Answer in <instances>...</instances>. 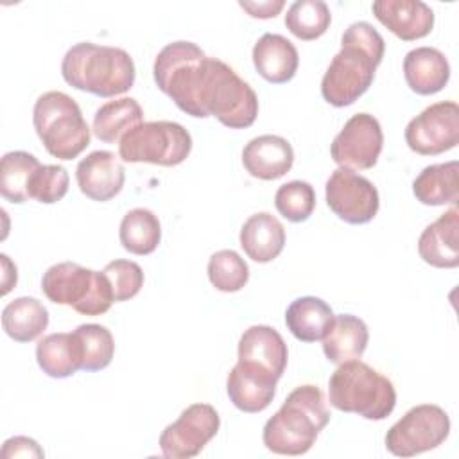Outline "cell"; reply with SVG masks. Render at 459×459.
I'll list each match as a JSON object with an SVG mask.
<instances>
[{
	"label": "cell",
	"mask_w": 459,
	"mask_h": 459,
	"mask_svg": "<svg viewBox=\"0 0 459 459\" xmlns=\"http://www.w3.org/2000/svg\"><path fill=\"white\" fill-rule=\"evenodd\" d=\"M384 52L385 41L371 23H351L342 32L341 50L321 79L323 99L335 108L351 106L369 90Z\"/></svg>",
	"instance_id": "6da1fadb"
},
{
	"label": "cell",
	"mask_w": 459,
	"mask_h": 459,
	"mask_svg": "<svg viewBox=\"0 0 459 459\" xmlns=\"http://www.w3.org/2000/svg\"><path fill=\"white\" fill-rule=\"evenodd\" d=\"M328 421L330 411L325 393L312 384L298 385L265 421L262 441L273 454L301 455L314 446Z\"/></svg>",
	"instance_id": "7a4b0ae2"
},
{
	"label": "cell",
	"mask_w": 459,
	"mask_h": 459,
	"mask_svg": "<svg viewBox=\"0 0 459 459\" xmlns=\"http://www.w3.org/2000/svg\"><path fill=\"white\" fill-rule=\"evenodd\" d=\"M61 75L75 90L97 97H117L133 88L136 70L124 48L81 41L66 50Z\"/></svg>",
	"instance_id": "3957f363"
},
{
	"label": "cell",
	"mask_w": 459,
	"mask_h": 459,
	"mask_svg": "<svg viewBox=\"0 0 459 459\" xmlns=\"http://www.w3.org/2000/svg\"><path fill=\"white\" fill-rule=\"evenodd\" d=\"M206 117H215L230 129H246L258 117L255 90L217 57H206L197 90V118Z\"/></svg>",
	"instance_id": "277c9868"
},
{
	"label": "cell",
	"mask_w": 459,
	"mask_h": 459,
	"mask_svg": "<svg viewBox=\"0 0 459 459\" xmlns=\"http://www.w3.org/2000/svg\"><path fill=\"white\" fill-rule=\"evenodd\" d=\"M330 405L341 412H353L366 420H385L396 405L393 382L355 359L339 364L328 380Z\"/></svg>",
	"instance_id": "5b68a950"
},
{
	"label": "cell",
	"mask_w": 459,
	"mask_h": 459,
	"mask_svg": "<svg viewBox=\"0 0 459 459\" xmlns=\"http://www.w3.org/2000/svg\"><path fill=\"white\" fill-rule=\"evenodd\" d=\"M32 124L47 152L57 160L77 158L90 145V127L79 104L63 91H45L32 109Z\"/></svg>",
	"instance_id": "8992f818"
},
{
	"label": "cell",
	"mask_w": 459,
	"mask_h": 459,
	"mask_svg": "<svg viewBox=\"0 0 459 459\" xmlns=\"http://www.w3.org/2000/svg\"><path fill=\"white\" fill-rule=\"evenodd\" d=\"M41 290L48 301L72 307L82 316H102L115 301L104 271H93L75 262L50 265L41 278Z\"/></svg>",
	"instance_id": "52a82bcc"
},
{
	"label": "cell",
	"mask_w": 459,
	"mask_h": 459,
	"mask_svg": "<svg viewBox=\"0 0 459 459\" xmlns=\"http://www.w3.org/2000/svg\"><path fill=\"white\" fill-rule=\"evenodd\" d=\"M206 54L192 41L165 45L152 66L154 82L183 113L197 118V90L206 65Z\"/></svg>",
	"instance_id": "ba28073f"
},
{
	"label": "cell",
	"mask_w": 459,
	"mask_h": 459,
	"mask_svg": "<svg viewBox=\"0 0 459 459\" xmlns=\"http://www.w3.org/2000/svg\"><path fill=\"white\" fill-rule=\"evenodd\" d=\"M192 151L190 133L178 122H142L127 131L118 143V156L127 163L176 167Z\"/></svg>",
	"instance_id": "9c48e42d"
},
{
	"label": "cell",
	"mask_w": 459,
	"mask_h": 459,
	"mask_svg": "<svg viewBox=\"0 0 459 459\" xmlns=\"http://www.w3.org/2000/svg\"><path fill=\"white\" fill-rule=\"evenodd\" d=\"M450 434V418L434 403L409 409L385 434V448L396 457H412L437 448Z\"/></svg>",
	"instance_id": "30bf717a"
},
{
	"label": "cell",
	"mask_w": 459,
	"mask_h": 459,
	"mask_svg": "<svg viewBox=\"0 0 459 459\" xmlns=\"http://www.w3.org/2000/svg\"><path fill=\"white\" fill-rule=\"evenodd\" d=\"M221 418L210 403H192L176 421L167 425L160 434V448L163 457L190 459L195 457L215 437Z\"/></svg>",
	"instance_id": "8fae6325"
},
{
	"label": "cell",
	"mask_w": 459,
	"mask_h": 459,
	"mask_svg": "<svg viewBox=\"0 0 459 459\" xmlns=\"http://www.w3.org/2000/svg\"><path fill=\"white\" fill-rule=\"evenodd\" d=\"M405 143L421 156H436L454 149L459 142V106L454 100H441L425 108L409 120Z\"/></svg>",
	"instance_id": "7c38bea8"
},
{
	"label": "cell",
	"mask_w": 459,
	"mask_h": 459,
	"mask_svg": "<svg viewBox=\"0 0 459 459\" xmlns=\"http://www.w3.org/2000/svg\"><path fill=\"white\" fill-rule=\"evenodd\" d=\"M325 195L328 208L348 224H366L380 208L377 186L368 178L342 167L330 174Z\"/></svg>",
	"instance_id": "4fadbf2b"
},
{
	"label": "cell",
	"mask_w": 459,
	"mask_h": 459,
	"mask_svg": "<svg viewBox=\"0 0 459 459\" xmlns=\"http://www.w3.org/2000/svg\"><path fill=\"white\" fill-rule=\"evenodd\" d=\"M384 147L380 122L369 113L353 115L330 145L332 160L348 170L373 169Z\"/></svg>",
	"instance_id": "5bb4252c"
},
{
	"label": "cell",
	"mask_w": 459,
	"mask_h": 459,
	"mask_svg": "<svg viewBox=\"0 0 459 459\" xmlns=\"http://www.w3.org/2000/svg\"><path fill=\"white\" fill-rule=\"evenodd\" d=\"M289 360L283 337L267 325H253L238 339V362L274 380H280Z\"/></svg>",
	"instance_id": "9a60e30c"
},
{
	"label": "cell",
	"mask_w": 459,
	"mask_h": 459,
	"mask_svg": "<svg viewBox=\"0 0 459 459\" xmlns=\"http://www.w3.org/2000/svg\"><path fill=\"white\" fill-rule=\"evenodd\" d=\"M75 179L79 190L91 201L106 203L120 194L126 170L111 151H93L77 163Z\"/></svg>",
	"instance_id": "2e32d148"
},
{
	"label": "cell",
	"mask_w": 459,
	"mask_h": 459,
	"mask_svg": "<svg viewBox=\"0 0 459 459\" xmlns=\"http://www.w3.org/2000/svg\"><path fill=\"white\" fill-rule=\"evenodd\" d=\"M371 11L402 41L421 39L434 27V11L421 0H377Z\"/></svg>",
	"instance_id": "e0dca14e"
},
{
	"label": "cell",
	"mask_w": 459,
	"mask_h": 459,
	"mask_svg": "<svg viewBox=\"0 0 459 459\" xmlns=\"http://www.w3.org/2000/svg\"><path fill=\"white\" fill-rule=\"evenodd\" d=\"M459 210L452 206L430 222L418 238L420 258L437 269L459 265Z\"/></svg>",
	"instance_id": "ac0fdd59"
},
{
	"label": "cell",
	"mask_w": 459,
	"mask_h": 459,
	"mask_svg": "<svg viewBox=\"0 0 459 459\" xmlns=\"http://www.w3.org/2000/svg\"><path fill=\"white\" fill-rule=\"evenodd\" d=\"M292 145L278 134L255 136L242 149V165L256 179H278L292 169Z\"/></svg>",
	"instance_id": "d6986e66"
},
{
	"label": "cell",
	"mask_w": 459,
	"mask_h": 459,
	"mask_svg": "<svg viewBox=\"0 0 459 459\" xmlns=\"http://www.w3.org/2000/svg\"><path fill=\"white\" fill-rule=\"evenodd\" d=\"M251 57L258 75L273 84L289 82L299 65V56L292 41L273 32H265L255 43Z\"/></svg>",
	"instance_id": "ffe728a7"
},
{
	"label": "cell",
	"mask_w": 459,
	"mask_h": 459,
	"mask_svg": "<svg viewBox=\"0 0 459 459\" xmlns=\"http://www.w3.org/2000/svg\"><path fill=\"white\" fill-rule=\"evenodd\" d=\"M407 86L418 95L441 91L450 79V65L445 54L434 47H416L403 57Z\"/></svg>",
	"instance_id": "44dd1931"
},
{
	"label": "cell",
	"mask_w": 459,
	"mask_h": 459,
	"mask_svg": "<svg viewBox=\"0 0 459 459\" xmlns=\"http://www.w3.org/2000/svg\"><path fill=\"white\" fill-rule=\"evenodd\" d=\"M278 380L237 362L226 378L230 402L242 412H262L276 394Z\"/></svg>",
	"instance_id": "7402d4cb"
},
{
	"label": "cell",
	"mask_w": 459,
	"mask_h": 459,
	"mask_svg": "<svg viewBox=\"0 0 459 459\" xmlns=\"http://www.w3.org/2000/svg\"><path fill=\"white\" fill-rule=\"evenodd\" d=\"M238 240L240 247L253 262L267 264L283 251L285 228L269 212H258L242 224Z\"/></svg>",
	"instance_id": "603a6c76"
},
{
	"label": "cell",
	"mask_w": 459,
	"mask_h": 459,
	"mask_svg": "<svg viewBox=\"0 0 459 459\" xmlns=\"http://www.w3.org/2000/svg\"><path fill=\"white\" fill-rule=\"evenodd\" d=\"M323 341V353L332 364L360 359L366 351L369 332L366 323L351 314L333 316L332 326Z\"/></svg>",
	"instance_id": "cb8c5ba5"
},
{
	"label": "cell",
	"mask_w": 459,
	"mask_h": 459,
	"mask_svg": "<svg viewBox=\"0 0 459 459\" xmlns=\"http://www.w3.org/2000/svg\"><path fill=\"white\" fill-rule=\"evenodd\" d=\"M333 312L330 305L316 296L296 298L285 310L289 332L301 342L321 341L330 330Z\"/></svg>",
	"instance_id": "d4e9b609"
},
{
	"label": "cell",
	"mask_w": 459,
	"mask_h": 459,
	"mask_svg": "<svg viewBox=\"0 0 459 459\" xmlns=\"http://www.w3.org/2000/svg\"><path fill=\"white\" fill-rule=\"evenodd\" d=\"M36 360L41 371L52 378L72 377L82 366V351L75 333H48L36 344Z\"/></svg>",
	"instance_id": "484cf974"
},
{
	"label": "cell",
	"mask_w": 459,
	"mask_h": 459,
	"mask_svg": "<svg viewBox=\"0 0 459 459\" xmlns=\"http://www.w3.org/2000/svg\"><path fill=\"white\" fill-rule=\"evenodd\" d=\"M459 163L455 160L425 167L412 181L414 197L427 206L455 204L459 199Z\"/></svg>",
	"instance_id": "4316f807"
},
{
	"label": "cell",
	"mask_w": 459,
	"mask_h": 459,
	"mask_svg": "<svg viewBox=\"0 0 459 459\" xmlns=\"http://www.w3.org/2000/svg\"><path fill=\"white\" fill-rule=\"evenodd\" d=\"M48 326V310L30 296L9 301L2 310V328L16 342L36 341Z\"/></svg>",
	"instance_id": "83f0119b"
},
{
	"label": "cell",
	"mask_w": 459,
	"mask_h": 459,
	"mask_svg": "<svg viewBox=\"0 0 459 459\" xmlns=\"http://www.w3.org/2000/svg\"><path fill=\"white\" fill-rule=\"evenodd\" d=\"M143 122V109L133 97L102 104L93 115V134L104 143H120L122 136Z\"/></svg>",
	"instance_id": "f1b7e54d"
},
{
	"label": "cell",
	"mask_w": 459,
	"mask_h": 459,
	"mask_svg": "<svg viewBox=\"0 0 459 459\" xmlns=\"http://www.w3.org/2000/svg\"><path fill=\"white\" fill-rule=\"evenodd\" d=\"M118 238L126 251L145 256L156 251L161 240V224L149 208H133L120 222Z\"/></svg>",
	"instance_id": "f546056e"
},
{
	"label": "cell",
	"mask_w": 459,
	"mask_h": 459,
	"mask_svg": "<svg viewBox=\"0 0 459 459\" xmlns=\"http://www.w3.org/2000/svg\"><path fill=\"white\" fill-rule=\"evenodd\" d=\"M41 167L39 160L25 151H11L0 161V194L5 201L22 204L29 201V183Z\"/></svg>",
	"instance_id": "4dcf8cb0"
},
{
	"label": "cell",
	"mask_w": 459,
	"mask_h": 459,
	"mask_svg": "<svg viewBox=\"0 0 459 459\" xmlns=\"http://www.w3.org/2000/svg\"><path fill=\"white\" fill-rule=\"evenodd\" d=\"M332 22V13L323 0H298L285 14V27L301 41L321 38Z\"/></svg>",
	"instance_id": "1f68e13d"
},
{
	"label": "cell",
	"mask_w": 459,
	"mask_h": 459,
	"mask_svg": "<svg viewBox=\"0 0 459 459\" xmlns=\"http://www.w3.org/2000/svg\"><path fill=\"white\" fill-rule=\"evenodd\" d=\"M74 333L82 351V371H100L111 364L115 341L106 326L97 323L79 325Z\"/></svg>",
	"instance_id": "d6a6232c"
},
{
	"label": "cell",
	"mask_w": 459,
	"mask_h": 459,
	"mask_svg": "<svg viewBox=\"0 0 459 459\" xmlns=\"http://www.w3.org/2000/svg\"><path fill=\"white\" fill-rule=\"evenodd\" d=\"M208 280L221 292H238L249 280V267L233 249H221L208 260Z\"/></svg>",
	"instance_id": "836d02e7"
},
{
	"label": "cell",
	"mask_w": 459,
	"mask_h": 459,
	"mask_svg": "<svg viewBox=\"0 0 459 459\" xmlns=\"http://www.w3.org/2000/svg\"><path fill=\"white\" fill-rule=\"evenodd\" d=\"M274 206L283 219L290 222H303L316 208L314 186L301 179L283 183L274 194Z\"/></svg>",
	"instance_id": "e575fe53"
},
{
	"label": "cell",
	"mask_w": 459,
	"mask_h": 459,
	"mask_svg": "<svg viewBox=\"0 0 459 459\" xmlns=\"http://www.w3.org/2000/svg\"><path fill=\"white\" fill-rule=\"evenodd\" d=\"M70 176L61 165H41L30 178L29 199H36L43 204H54L61 201L68 192Z\"/></svg>",
	"instance_id": "d590c367"
},
{
	"label": "cell",
	"mask_w": 459,
	"mask_h": 459,
	"mask_svg": "<svg viewBox=\"0 0 459 459\" xmlns=\"http://www.w3.org/2000/svg\"><path fill=\"white\" fill-rule=\"evenodd\" d=\"M102 271L111 283L115 301L133 299L143 287V271L133 260L117 258L109 262Z\"/></svg>",
	"instance_id": "8d00e7d4"
},
{
	"label": "cell",
	"mask_w": 459,
	"mask_h": 459,
	"mask_svg": "<svg viewBox=\"0 0 459 459\" xmlns=\"http://www.w3.org/2000/svg\"><path fill=\"white\" fill-rule=\"evenodd\" d=\"M43 450L39 448V445L27 437V436H14L9 437L4 446H2V457L9 459V457H43Z\"/></svg>",
	"instance_id": "74e56055"
},
{
	"label": "cell",
	"mask_w": 459,
	"mask_h": 459,
	"mask_svg": "<svg viewBox=\"0 0 459 459\" xmlns=\"http://www.w3.org/2000/svg\"><path fill=\"white\" fill-rule=\"evenodd\" d=\"M238 5L253 18L269 20L280 14V11L285 7L283 0H264V2H238Z\"/></svg>",
	"instance_id": "f35d334b"
},
{
	"label": "cell",
	"mask_w": 459,
	"mask_h": 459,
	"mask_svg": "<svg viewBox=\"0 0 459 459\" xmlns=\"http://www.w3.org/2000/svg\"><path fill=\"white\" fill-rule=\"evenodd\" d=\"M2 258V267H4V280H2V294H7L14 285H16V280H18V273H16V265L9 260L7 255H0Z\"/></svg>",
	"instance_id": "ab89813d"
}]
</instances>
